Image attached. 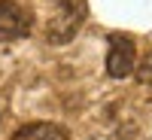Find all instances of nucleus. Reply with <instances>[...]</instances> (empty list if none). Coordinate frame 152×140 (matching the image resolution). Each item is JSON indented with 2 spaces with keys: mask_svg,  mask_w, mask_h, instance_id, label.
I'll return each mask as SVG.
<instances>
[{
  "mask_svg": "<svg viewBox=\"0 0 152 140\" xmlns=\"http://www.w3.org/2000/svg\"><path fill=\"white\" fill-rule=\"evenodd\" d=\"M9 140H70V134H67L64 125L43 119V122H28V125H21Z\"/></svg>",
  "mask_w": 152,
  "mask_h": 140,
  "instance_id": "20e7f679",
  "label": "nucleus"
},
{
  "mask_svg": "<svg viewBox=\"0 0 152 140\" xmlns=\"http://www.w3.org/2000/svg\"><path fill=\"white\" fill-rule=\"evenodd\" d=\"M52 3L55 15L49 18V43H70L88 18V3L85 0H52Z\"/></svg>",
  "mask_w": 152,
  "mask_h": 140,
  "instance_id": "f257e3e1",
  "label": "nucleus"
},
{
  "mask_svg": "<svg viewBox=\"0 0 152 140\" xmlns=\"http://www.w3.org/2000/svg\"><path fill=\"white\" fill-rule=\"evenodd\" d=\"M34 15L28 6H21L18 0H0V40H24L31 34Z\"/></svg>",
  "mask_w": 152,
  "mask_h": 140,
  "instance_id": "7ed1b4c3",
  "label": "nucleus"
},
{
  "mask_svg": "<svg viewBox=\"0 0 152 140\" xmlns=\"http://www.w3.org/2000/svg\"><path fill=\"white\" fill-rule=\"evenodd\" d=\"M107 73L113 79H125L131 76L137 67V46H134V37L122 34V31H113L107 34Z\"/></svg>",
  "mask_w": 152,
  "mask_h": 140,
  "instance_id": "f03ea898",
  "label": "nucleus"
},
{
  "mask_svg": "<svg viewBox=\"0 0 152 140\" xmlns=\"http://www.w3.org/2000/svg\"><path fill=\"white\" fill-rule=\"evenodd\" d=\"M134 76H137V82H143V85H152V49L137 61V67H134Z\"/></svg>",
  "mask_w": 152,
  "mask_h": 140,
  "instance_id": "39448f33",
  "label": "nucleus"
}]
</instances>
